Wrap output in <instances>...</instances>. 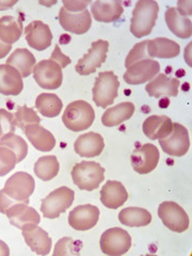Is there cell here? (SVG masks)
I'll list each match as a JSON object with an SVG mask.
<instances>
[{"label": "cell", "instance_id": "obj_21", "mask_svg": "<svg viewBox=\"0 0 192 256\" xmlns=\"http://www.w3.org/2000/svg\"><path fill=\"white\" fill-rule=\"evenodd\" d=\"M180 82L178 79L168 77L166 74H159L146 86V90L150 98H160L162 96L175 98L178 95Z\"/></svg>", "mask_w": 192, "mask_h": 256}, {"label": "cell", "instance_id": "obj_30", "mask_svg": "<svg viewBox=\"0 0 192 256\" xmlns=\"http://www.w3.org/2000/svg\"><path fill=\"white\" fill-rule=\"evenodd\" d=\"M22 34V22L18 18L6 15L0 18V41L13 45Z\"/></svg>", "mask_w": 192, "mask_h": 256}, {"label": "cell", "instance_id": "obj_1", "mask_svg": "<svg viewBox=\"0 0 192 256\" xmlns=\"http://www.w3.org/2000/svg\"><path fill=\"white\" fill-rule=\"evenodd\" d=\"M159 6L153 0H139L130 20V32L136 38L150 34L158 18Z\"/></svg>", "mask_w": 192, "mask_h": 256}, {"label": "cell", "instance_id": "obj_32", "mask_svg": "<svg viewBox=\"0 0 192 256\" xmlns=\"http://www.w3.org/2000/svg\"><path fill=\"white\" fill-rule=\"evenodd\" d=\"M36 108L45 118H56L60 114L63 102L58 95L42 93L36 100Z\"/></svg>", "mask_w": 192, "mask_h": 256}, {"label": "cell", "instance_id": "obj_18", "mask_svg": "<svg viewBox=\"0 0 192 256\" xmlns=\"http://www.w3.org/2000/svg\"><path fill=\"white\" fill-rule=\"evenodd\" d=\"M6 216L10 220L13 226L22 228L27 224H38L41 222V217L38 212L29 206V203H16L9 207Z\"/></svg>", "mask_w": 192, "mask_h": 256}, {"label": "cell", "instance_id": "obj_7", "mask_svg": "<svg viewBox=\"0 0 192 256\" xmlns=\"http://www.w3.org/2000/svg\"><path fill=\"white\" fill-rule=\"evenodd\" d=\"M100 250L110 256H121L132 248V237L123 228H112L102 233L100 237Z\"/></svg>", "mask_w": 192, "mask_h": 256}, {"label": "cell", "instance_id": "obj_42", "mask_svg": "<svg viewBox=\"0 0 192 256\" xmlns=\"http://www.w3.org/2000/svg\"><path fill=\"white\" fill-rule=\"evenodd\" d=\"M178 11L182 16H185L186 18L187 15H191V2H178Z\"/></svg>", "mask_w": 192, "mask_h": 256}, {"label": "cell", "instance_id": "obj_44", "mask_svg": "<svg viewBox=\"0 0 192 256\" xmlns=\"http://www.w3.org/2000/svg\"><path fill=\"white\" fill-rule=\"evenodd\" d=\"M10 255V249L8 244L0 240V256H9Z\"/></svg>", "mask_w": 192, "mask_h": 256}, {"label": "cell", "instance_id": "obj_34", "mask_svg": "<svg viewBox=\"0 0 192 256\" xmlns=\"http://www.w3.org/2000/svg\"><path fill=\"white\" fill-rule=\"evenodd\" d=\"M0 146H6L13 150L18 157V162H22L28 154V146L26 141L15 134H9L0 139Z\"/></svg>", "mask_w": 192, "mask_h": 256}, {"label": "cell", "instance_id": "obj_10", "mask_svg": "<svg viewBox=\"0 0 192 256\" xmlns=\"http://www.w3.org/2000/svg\"><path fill=\"white\" fill-rule=\"evenodd\" d=\"M158 140L162 150L170 156L182 157L186 155L190 148L189 132L187 128L180 123H173L172 132L166 137Z\"/></svg>", "mask_w": 192, "mask_h": 256}, {"label": "cell", "instance_id": "obj_17", "mask_svg": "<svg viewBox=\"0 0 192 256\" xmlns=\"http://www.w3.org/2000/svg\"><path fill=\"white\" fill-rule=\"evenodd\" d=\"M59 22L64 30L80 36L89 31L92 25V18L88 10L79 13H70L62 6L59 12Z\"/></svg>", "mask_w": 192, "mask_h": 256}, {"label": "cell", "instance_id": "obj_20", "mask_svg": "<svg viewBox=\"0 0 192 256\" xmlns=\"http://www.w3.org/2000/svg\"><path fill=\"white\" fill-rule=\"evenodd\" d=\"M128 192L122 182L108 180L100 190V202L110 210H118L126 203Z\"/></svg>", "mask_w": 192, "mask_h": 256}, {"label": "cell", "instance_id": "obj_2", "mask_svg": "<svg viewBox=\"0 0 192 256\" xmlns=\"http://www.w3.org/2000/svg\"><path fill=\"white\" fill-rule=\"evenodd\" d=\"M95 120V112L89 102L75 100L66 108L62 116L63 124L72 132H82L90 128Z\"/></svg>", "mask_w": 192, "mask_h": 256}, {"label": "cell", "instance_id": "obj_15", "mask_svg": "<svg viewBox=\"0 0 192 256\" xmlns=\"http://www.w3.org/2000/svg\"><path fill=\"white\" fill-rule=\"evenodd\" d=\"M100 219V210L91 204L75 207L68 214V224L76 230L84 232L93 228Z\"/></svg>", "mask_w": 192, "mask_h": 256}, {"label": "cell", "instance_id": "obj_6", "mask_svg": "<svg viewBox=\"0 0 192 256\" xmlns=\"http://www.w3.org/2000/svg\"><path fill=\"white\" fill-rule=\"evenodd\" d=\"M75 198V192L68 187H60L42 200L41 212L47 219H56L66 212Z\"/></svg>", "mask_w": 192, "mask_h": 256}, {"label": "cell", "instance_id": "obj_41", "mask_svg": "<svg viewBox=\"0 0 192 256\" xmlns=\"http://www.w3.org/2000/svg\"><path fill=\"white\" fill-rule=\"evenodd\" d=\"M50 60H54V61L57 62L59 66H61V68H66L68 64L72 63L70 58L68 57V56H66L61 52L59 45L54 46V52H52V57H50Z\"/></svg>", "mask_w": 192, "mask_h": 256}, {"label": "cell", "instance_id": "obj_37", "mask_svg": "<svg viewBox=\"0 0 192 256\" xmlns=\"http://www.w3.org/2000/svg\"><path fill=\"white\" fill-rule=\"evenodd\" d=\"M148 41L140 42L132 47V50L130 52V54H128V56L126 57V60H125L126 68L132 66V64L136 62L150 59L148 52Z\"/></svg>", "mask_w": 192, "mask_h": 256}, {"label": "cell", "instance_id": "obj_19", "mask_svg": "<svg viewBox=\"0 0 192 256\" xmlns=\"http://www.w3.org/2000/svg\"><path fill=\"white\" fill-rule=\"evenodd\" d=\"M105 148V141L100 134L86 132L79 136L74 143V150L80 157L100 156Z\"/></svg>", "mask_w": 192, "mask_h": 256}, {"label": "cell", "instance_id": "obj_4", "mask_svg": "<svg viewBox=\"0 0 192 256\" xmlns=\"http://www.w3.org/2000/svg\"><path fill=\"white\" fill-rule=\"evenodd\" d=\"M120 82L112 70L102 72L95 79L93 86V100L100 108H107L114 104L118 94Z\"/></svg>", "mask_w": 192, "mask_h": 256}, {"label": "cell", "instance_id": "obj_43", "mask_svg": "<svg viewBox=\"0 0 192 256\" xmlns=\"http://www.w3.org/2000/svg\"><path fill=\"white\" fill-rule=\"evenodd\" d=\"M11 50H12V45L6 44V43L0 41V59L4 58L6 56L11 52Z\"/></svg>", "mask_w": 192, "mask_h": 256}, {"label": "cell", "instance_id": "obj_27", "mask_svg": "<svg viewBox=\"0 0 192 256\" xmlns=\"http://www.w3.org/2000/svg\"><path fill=\"white\" fill-rule=\"evenodd\" d=\"M168 28L174 36L180 38H189L192 34V24L188 18L182 16L176 8L169 6L164 14Z\"/></svg>", "mask_w": 192, "mask_h": 256}, {"label": "cell", "instance_id": "obj_29", "mask_svg": "<svg viewBox=\"0 0 192 256\" xmlns=\"http://www.w3.org/2000/svg\"><path fill=\"white\" fill-rule=\"evenodd\" d=\"M134 105L130 102H120L118 105L109 108L102 116V123L106 127H114L130 120L134 112Z\"/></svg>", "mask_w": 192, "mask_h": 256}, {"label": "cell", "instance_id": "obj_38", "mask_svg": "<svg viewBox=\"0 0 192 256\" xmlns=\"http://www.w3.org/2000/svg\"><path fill=\"white\" fill-rule=\"evenodd\" d=\"M15 130L14 114L6 109H0V139L9 134H14Z\"/></svg>", "mask_w": 192, "mask_h": 256}, {"label": "cell", "instance_id": "obj_23", "mask_svg": "<svg viewBox=\"0 0 192 256\" xmlns=\"http://www.w3.org/2000/svg\"><path fill=\"white\" fill-rule=\"evenodd\" d=\"M22 132L38 150L50 152L56 146L54 134L40 124H29Z\"/></svg>", "mask_w": 192, "mask_h": 256}, {"label": "cell", "instance_id": "obj_36", "mask_svg": "<svg viewBox=\"0 0 192 256\" xmlns=\"http://www.w3.org/2000/svg\"><path fill=\"white\" fill-rule=\"evenodd\" d=\"M18 162L14 152L6 146H0V178L11 172Z\"/></svg>", "mask_w": 192, "mask_h": 256}, {"label": "cell", "instance_id": "obj_35", "mask_svg": "<svg viewBox=\"0 0 192 256\" xmlns=\"http://www.w3.org/2000/svg\"><path fill=\"white\" fill-rule=\"evenodd\" d=\"M15 126L20 127L22 130L29 124H40L41 118L38 116L36 112L27 106H18L14 114Z\"/></svg>", "mask_w": 192, "mask_h": 256}, {"label": "cell", "instance_id": "obj_39", "mask_svg": "<svg viewBox=\"0 0 192 256\" xmlns=\"http://www.w3.org/2000/svg\"><path fill=\"white\" fill-rule=\"evenodd\" d=\"M76 242L70 237H64L57 242L54 248V255H68V254H78L79 251L74 250V244Z\"/></svg>", "mask_w": 192, "mask_h": 256}, {"label": "cell", "instance_id": "obj_11", "mask_svg": "<svg viewBox=\"0 0 192 256\" xmlns=\"http://www.w3.org/2000/svg\"><path fill=\"white\" fill-rule=\"evenodd\" d=\"M108 50L109 43L107 41L98 40V41L93 42L89 52L77 62L75 66L77 73L82 76L93 74L106 61Z\"/></svg>", "mask_w": 192, "mask_h": 256}, {"label": "cell", "instance_id": "obj_22", "mask_svg": "<svg viewBox=\"0 0 192 256\" xmlns=\"http://www.w3.org/2000/svg\"><path fill=\"white\" fill-rule=\"evenodd\" d=\"M22 89V77L18 72L8 64H0V94L18 96Z\"/></svg>", "mask_w": 192, "mask_h": 256}, {"label": "cell", "instance_id": "obj_31", "mask_svg": "<svg viewBox=\"0 0 192 256\" xmlns=\"http://www.w3.org/2000/svg\"><path fill=\"white\" fill-rule=\"evenodd\" d=\"M118 220L123 226L130 228L146 226L152 222V214L144 208L128 207L120 212Z\"/></svg>", "mask_w": 192, "mask_h": 256}, {"label": "cell", "instance_id": "obj_26", "mask_svg": "<svg viewBox=\"0 0 192 256\" xmlns=\"http://www.w3.org/2000/svg\"><path fill=\"white\" fill-rule=\"evenodd\" d=\"M148 52L150 59H172L178 57L180 52V46L173 40L166 38H157L148 41Z\"/></svg>", "mask_w": 192, "mask_h": 256}, {"label": "cell", "instance_id": "obj_8", "mask_svg": "<svg viewBox=\"0 0 192 256\" xmlns=\"http://www.w3.org/2000/svg\"><path fill=\"white\" fill-rule=\"evenodd\" d=\"M158 216L164 226L175 232V233H184L190 226L188 214L178 203L166 201L158 207Z\"/></svg>", "mask_w": 192, "mask_h": 256}, {"label": "cell", "instance_id": "obj_33", "mask_svg": "<svg viewBox=\"0 0 192 256\" xmlns=\"http://www.w3.org/2000/svg\"><path fill=\"white\" fill-rule=\"evenodd\" d=\"M60 164L56 156H43L34 164V173L40 180L44 182L52 180L58 175Z\"/></svg>", "mask_w": 192, "mask_h": 256}, {"label": "cell", "instance_id": "obj_12", "mask_svg": "<svg viewBox=\"0 0 192 256\" xmlns=\"http://www.w3.org/2000/svg\"><path fill=\"white\" fill-rule=\"evenodd\" d=\"M160 72V64L156 60L148 59L134 63L127 68L123 76L124 82L130 86H138L146 84L154 79Z\"/></svg>", "mask_w": 192, "mask_h": 256}, {"label": "cell", "instance_id": "obj_9", "mask_svg": "<svg viewBox=\"0 0 192 256\" xmlns=\"http://www.w3.org/2000/svg\"><path fill=\"white\" fill-rule=\"evenodd\" d=\"M32 73H34L36 82L46 90L59 89L63 82L61 66L50 59L42 60L36 64Z\"/></svg>", "mask_w": 192, "mask_h": 256}, {"label": "cell", "instance_id": "obj_5", "mask_svg": "<svg viewBox=\"0 0 192 256\" xmlns=\"http://www.w3.org/2000/svg\"><path fill=\"white\" fill-rule=\"evenodd\" d=\"M34 189V178L26 172H18L6 182L2 191L14 203H29Z\"/></svg>", "mask_w": 192, "mask_h": 256}, {"label": "cell", "instance_id": "obj_25", "mask_svg": "<svg viewBox=\"0 0 192 256\" xmlns=\"http://www.w3.org/2000/svg\"><path fill=\"white\" fill-rule=\"evenodd\" d=\"M143 132L150 140L166 137L173 130L172 120L166 116H150L143 123Z\"/></svg>", "mask_w": 192, "mask_h": 256}, {"label": "cell", "instance_id": "obj_40", "mask_svg": "<svg viewBox=\"0 0 192 256\" xmlns=\"http://www.w3.org/2000/svg\"><path fill=\"white\" fill-rule=\"evenodd\" d=\"M89 4H91L89 0H86V2H68V0H64L63 2V8L70 13L82 12L86 10V6Z\"/></svg>", "mask_w": 192, "mask_h": 256}, {"label": "cell", "instance_id": "obj_24", "mask_svg": "<svg viewBox=\"0 0 192 256\" xmlns=\"http://www.w3.org/2000/svg\"><path fill=\"white\" fill-rule=\"evenodd\" d=\"M91 11L95 20L100 22H112L121 18L124 6L121 2H95L91 4Z\"/></svg>", "mask_w": 192, "mask_h": 256}, {"label": "cell", "instance_id": "obj_3", "mask_svg": "<svg viewBox=\"0 0 192 256\" xmlns=\"http://www.w3.org/2000/svg\"><path fill=\"white\" fill-rule=\"evenodd\" d=\"M72 178L80 190L93 191L105 180V169L94 162H82L72 169Z\"/></svg>", "mask_w": 192, "mask_h": 256}, {"label": "cell", "instance_id": "obj_16", "mask_svg": "<svg viewBox=\"0 0 192 256\" xmlns=\"http://www.w3.org/2000/svg\"><path fill=\"white\" fill-rule=\"evenodd\" d=\"M28 45L38 52H43L52 45V34L50 26L41 20L31 22L25 28Z\"/></svg>", "mask_w": 192, "mask_h": 256}, {"label": "cell", "instance_id": "obj_13", "mask_svg": "<svg viewBox=\"0 0 192 256\" xmlns=\"http://www.w3.org/2000/svg\"><path fill=\"white\" fill-rule=\"evenodd\" d=\"M160 154L158 148L152 143H146L136 148L132 154V166L139 174H148L156 169Z\"/></svg>", "mask_w": 192, "mask_h": 256}, {"label": "cell", "instance_id": "obj_28", "mask_svg": "<svg viewBox=\"0 0 192 256\" xmlns=\"http://www.w3.org/2000/svg\"><path fill=\"white\" fill-rule=\"evenodd\" d=\"M36 62V59L31 52L26 50V48H18L6 59V64L14 68L22 78H26L29 77L34 72Z\"/></svg>", "mask_w": 192, "mask_h": 256}, {"label": "cell", "instance_id": "obj_45", "mask_svg": "<svg viewBox=\"0 0 192 256\" xmlns=\"http://www.w3.org/2000/svg\"><path fill=\"white\" fill-rule=\"evenodd\" d=\"M16 4H18V2H0V11L10 9V8H12Z\"/></svg>", "mask_w": 192, "mask_h": 256}, {"label": "cell", "instance_id": "obj_14", "mask_svg": "<svg viewBox=\"0 0 192 256\" xmlns=\"http://www.w3.org/2000/svg\"><path fill=\"white\" fill-rule=\"evenodd\" d=\"M22 234L31 251L38 255H47L50 252L52 240L38 224H27L22 228Z\"/></svg>", "mask_w": 192, "mask_h": 256}]
</instances>
